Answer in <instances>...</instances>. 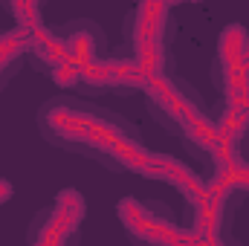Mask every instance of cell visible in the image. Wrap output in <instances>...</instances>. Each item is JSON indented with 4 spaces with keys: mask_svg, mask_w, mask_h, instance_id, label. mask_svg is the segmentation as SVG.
Instances as JSON below:
<instances>
[{
    "mask_svg": "<svg viewBox=\"0 0 249 246\" xmlns=\"http://www.w3.org/2000/svg\"><path fill=\"white\" fill-rule=\"evenodd\" d=\"M84 220V197L75 188H64L58 191L53 209L38 220V229L29 232V241L35 244H67L72 238V232L81 226Z\"/></svg>",
    "mask_w": 249,
    "mask_h": 246,
    "instance_id": "6",
    "label": "cell"
},
{
    "mask_svg": "<svg viewBox=\"0 0 249 246\" xmlns=\"http://www.w3.org/2000/svg\"><path fill=\"white\" fill-rule=\"evenodd\" d=\"M145 93H148V99L154 105V113L168 127L183 133L203 154H212V148L217 142V122H212L203 110H197L180 93L177 84H171L165 75H151L148 84H145Z\"/></svg>",
    "mask_w": 249,
    "mask_h": 246,
    "instance_id": "2",
    "label": "cell"
},
{
    "mask_svg": "<svg viewBox=\"0 0 249 246\" xmlns=\"http://www.w3.org/2000/svg\"><path fill=\"white\" fill-rule=\"evenodd\" d=\"M244 64H247V70H249V38H247V50H244Z\"/></svg>",
    "mask_w": 249,
    "mask_h": 246,
    "instance_id": "11",
    "label": "cell"
},
{
    "mask_svg": "<svg viewBox=\"0 0 249 246\" xmlns=\"http://www.w3.org/2000/svg\"><path fill=\"white\" fill-rule=\"evenodd\" d=\"M29 50V29L18 26L12 32H0V81L6 78L9 67L18 64V58Z\"/></svg>",
    "mask_w": 249,
    "mask_h": 246,
    "instance_id": "7",
    "label": "cell"
},
{
    "mask_svg": "<svg viewBox=\"0 0 249 246\" xmlns=\"http://www.w3.org/2000/svg\"><path fill=\"white\" fill-rule=\"evenodd\" d=\"M168 3L162 0H139L133 18H130V44H133V61L148 75H162L165 70V20H168Z\"/></svg>",
    "mask_w": 249,
    "mask_h": 246,
    "instance_id": "3",
    "label": "cell"
},
{
    "mask_svg": "<svg viewBox=\"0 0 249 246\" xmlns=\"http://www.w3.org/2000/svg\"><path fill=\"white\" fill-rule=\"evenodd\" d=\"M12 197V185L6 183V180H0V203H6Z\"/></svg>",
    "mask_w": 249,
    "mask_h": 246,
    "instance_id": "9",
    "label": "cell"
},
{
    "mask_svg": "<svg viewBox=\"0 0 249 246\" xmlns=\"http://www.w3.org/2000/svg\"><path fill=\"white\" fill-rule=\"evenodd\" d=\"M6 9L15 15L18 26L23 29L41 26V0H6Z\"/></svg>",
    "mask_w": 249,
    "mask_h": 246,
    "instance_id": "8",
    "label": "cell"
},
{
    "mask_svg": "<svg viewBox=\"0 0 249 246\" xmlns=\"http://www.w3.org/2000/svg\"><path fill=\"white\" fill-rule=\"evenodd\" d=\"M116 214L122 220V226L142 244H162V246H191V244H200L197 232L191 229H177L171 226L168 220H160L157 214H151L139 200L133 197H122L119 206H116Z\"/></svg>",
    "mask_w": 249,
    "mask_h": 246,
    "instance_id": "5",
    "label": "cell"
},
{
    "mask_svg": "<svg viewBox=\"0 0 249 246\" xmlns=\"http://www.w3.org/2000/svg\"><path fill=\"white\" fill-rule=\"evenodd\" d=\"M247 38V29L232 23L220 32V41H217L214 75L223 87L226 107H232V110H247L249 107V70L244 64Z\"/></svg>",
    "mask_w": 249,
    "mask_h": 246,
    "instance_id": "4",
    "label": "cell"
},
{
    "mask_svg": "<svg viewBox=\"0 0 249 246\" xmlns=\"http://www.w3.org/2000/svg\"><path fill=\"white\" fill-rule=\"evenodd\" d=\"M247 113H249V107H247Z\"/></svg>",
    "mask_w": 249,
    "mask_h": 246,
    "instance_id": "12",
    "label": "cell"
},
{
    "mask_svg": "<svg viewBox=\"0 0 249 246\" xmlns=\"http://www.w3.org/2000/svg\"><path fill=\"white\" fill-rule=\"evenodd\" d=\"M162 3H168V6H177V3H197V0H162Z\"/></svg>",
    "mask_w": 249,
    "mask_h": 246,
    "instance_id": "10",
    "label": "cell"
},
{
    "mask_svg": "<svg viewBox=\"0 0 249 246\" xmlns=\"http://www.w3.org/2000/svg\"><path fill=\"white\" fill-rule=\"evenodd\" d=\"M44 127L55 139H61L72 148L90 151L93 157L105 159L113 168L174 185L191 206L206 194V183L186 162L142 148L136 136H130L122 124L107 116H99V113L75 107V105H50L44 110Z\"/></svg>",
    "mask_w": 249,
    "mask_h": 246,
    "instance_id": "1",
    "label": "cell"
}]
</instances>
